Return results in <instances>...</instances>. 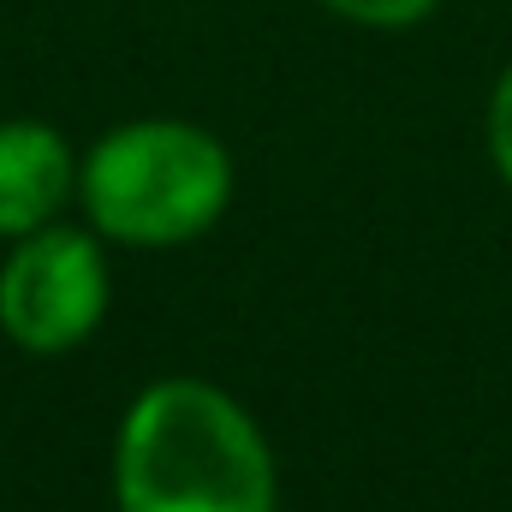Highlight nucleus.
Instances as JSON below:
<instances>
[{"instance_id":"nucleus-6","label":"nucleus","mask_w":512,"mask_h":512,"mask_svg":"<svg viewBox=\"0 0 512 512\" xmlns=\"http://www.w3.org/2000/svg\"><path fill=\"white\" fill-rule=\"evenodd\" d=\"M483 143H489V167L495 179L512 191V60L501 66L495 90H489V108H483Z\"/></svg>"},{"instance_id":"nucleus-3","label":"nucleus","mask_w":512,"mask_h":512,"mask_svg":"<svg viewBox=\"0 0 512 512\" xmlns=\"http://www.w3.org/2000/svg\"><path fill=\"white\" fill-rule=\"evenodd\" d=\"M102 233L84 221H48L24 239H12V256L0 262V334L30 358L78 352L114 298Z\"/></svg>"},{"instance_id":"nucleus-1","label":"nucleus","mask_w":512,"mask_h":512,"mask_svg":"<svg viewBox=\"0 0 512 512\" xmlns=\"http://www.w3.org/2000/svg\"><path fill=\"white\" fill-rule=\"evenodd\" d=\"M280 465L245 399L203 376H161L120 417L114 512H274Z\"/></svg>"},{"instance_id":"nucleus-5","label":"nucleus","mask_w":512,"mask_h":512,"mask_svg":"<svg viewBox=\"0 0 512 512\" xmlns=\"http://www.w3.org/2000/svg\"><path fill=\"white\" fill-rule=\"evenodd\" d=\"M316 6H328L358 30H417L423 18H435L441 0H316Z\"/></svg>"},{"instance_id":"nucleus-4","label":"nucleus","mask_w":512,"mask_h":512,"mask_svg":"<svg viewBox=\"0 0 512 512\" xmlns=\"http://www.w3.org/2000/svg\"><path fill=\"white\" fill-rule=\"evenodd\" d=\"M84 155L48 120H0V239H24L66 215Z\"/></svg>"},{"instance_id":"nucleus-2","label":"nucleus","mask_w":512,"mask_h":512,"mask_svg":"<svg viewBox=\"0 0 512 512\" xmlns=\"http://www.w3.org/2000/svg\"><path fill=\"white\" fill-rule=\"evenodd\" d=\"M233 149L197 120H126L102 131L78 173L84 221L131 251H173L203 239L233 209Z\"/></svg>"}]
</instances>
